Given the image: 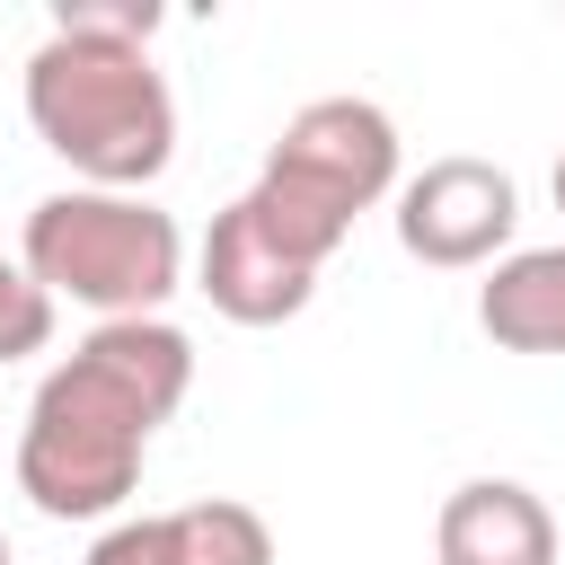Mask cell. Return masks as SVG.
Segmentation results:
<instances>
[{
  "instance_id": "5b68a950",
  "label": "cell",
  "mask_w": 565,
  "mask_h": 565,
  "mask_svg": "<svg viewBox=\"0 0 565 565\" xmlns=\"http://www.w3.org/2000/svg\"><path fill=\"white\" fill-rule=\"evenodd\" d=\"M512 221H521V185L512 168L494 159H433L424 177L397 185V247L433 274H468V265H503L512 247Z\"/></svg>"
},
{
  "instance_id": "7a4b0ae2",
  "label": "cell",
  "mask_w": 565,
  "mask_h": 565,
  "mask_svg": "<svg viewBox=\"0 0 565 565\" xmlns=\"http://www.w3.org/2000/svg\"><path fill=\"white\" fill-rule=\"evenodd\" d=\"M150 0H62L53 35L26 53V124L79 185L141 194L177 159V97L150 62Z\"/></svg>"
},
{
  "instance_id": "ba28073f",
  "label": "cell",
  "mask_w": 565,
  "mask_h": 565,
  "mask_svg": "<svg viewBox=\"0 0 565 565\" xmlns=\"http://www.w3.org/2000/svg\"><path fill=\"white\" fill-rule=\"evenodd\" d=\"M433 556L441 565H556V512L521 477H468L450 486L433 521Z\"/></svg>"
},
{
  "instance_id": "3957f363",
  "label": "cell",
  "mask_w": 565,
  "mask_h": 565,
  "mask_svg": "<svg viewBox=\"0 0 565 565\" xmlns=\"http://www.w3.org/2000/svg\"><path fill=\"white\" fill-rule=\"evenodd\" d=\"M388 185H397V124L371 97H309L265 150L247 203L274 230V247L327 274V256L353 238V212H371Z\"/></svg>"
},
{
  "instance_id": "7c38bea8",
  "label": "cell",
  "mask_w": 565,
  "mask_h": 565,
  "mask_svg": "<svg viewBox=\"0 0 565 565\" xmlns=\"http://www.w3.org/2000/svg\"><path fill=\"white\" fill-rule=\"evenodd\" d=\"M0 565H18V556H9V530H0Z\"/></svg>"
},
{
  "instance_id": "52a82bcc",
  "label": "cell",
  "mask_w": 565,
  "mask_h": 565,
  "mask_svg": "<svg viewBox=\"0 0 565 565\" xmlns=\"http://www.w3.org/2000/svg\"><path fill=\"white\" fill-rule=\"evenodd\" d=\"M88 565H274V530H265V512L203 494V503H177V512L115 521L88 547Z\"/></svg>"
},
{
  "instance_id": "277c9868",
  "label": "cell",
  "mask_w": 565,
  "mask_h": 565,
  "mask_svg": "<svg viewBox=\"0 0 565 565\" xmlns=\"http://www.w3.org/2000/svg\"><path fill=\"white\" fill-rule=\"evenodd\" d=\"M18 265L53 300H79L97 309V327H115V318H159V300L185 282V238L150 194L62 185L26 212Z\"/></svg>"
},
{
  "instance_id": "6da1fadb",
  "label": "cell",
  "mask_w": 565,
  "mask_h": 565,
  "mask_svg": "<svg viewBox=\"0 0 565 565\" xmlns=\"http://www.w3.org/2000/svg\"><path fill=\"white\" fill-rule=\"evenodd\" d=\"M194 344L168 318H115L88 327L26 397L18 433V494L44 521H106L132 503L150 433L185 406Z\"/></svg>"
},
{
  "instance_id": "9c48e42d",
  "label": "cell",
  "mask_w": 565,
  "mask_h": 565,
  "mask_svg": "<svg viewBox=\"0 0 565 565\" xmlns=\"http://www.w3.org/2000/svg\"><path fill=\"white\" fill-rule=\"evenodd\" d=\"M477 327L503 353H565V247H512L477 291Z\"/></svg>"
},
{
  "instance_id": "8992f818",
  "label": "cell",
  "mask_w": 565,
  "mask_h": 565,
  "mask_svg": "<svg viewBox=\"0 0 565 565\" xmlns=\"http://www.w3.org/2000/svg\"><path fill=\"white\" fill-rule=\"evenodd\" d=\"M194 291L230 318V327H282L309 309L318 291V265H300L291 247H274V230L256 221V203H221L212 230H203V265H194Z\"/></svg>"
},
{
  "instance_id": "30bf717a",
  "label": "cell",
  "mask_w": 565,
  "mask_h": 565,
  "mask_svg": "<svg viewBox=\"0 0 565 565\" xmlns=\"http://www.w3.org/2000/svg\"><path fill=\"white\" fill-rule=\"evenodd\" d=\"M44 344H53V291L18 256H0V362H26Z\"/></svg>"
},
{
  "instance_id": "8fae6325",
  "label": "cell",
  "mask_w": 565,
  "mask_h": 565,
  "mask_svg": "<svg viewBox=\"0 0 565 565\" xmlns=\"http://www.w3.org/2000/svg\"><path fill=\"white\" fill-rule=\"evenodd\" d=\"M556 212H565V159H556Z\"/></svg>"
}]
</instances>
